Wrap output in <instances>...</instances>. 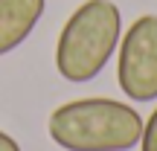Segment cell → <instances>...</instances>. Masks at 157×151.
<instances>
[{
    "instance_id": "6da1fadb",
    "label": "cell",
    "mask_w": 157,
    "mask_h": 151,
    "mask_svg": "<svg viewBox=\"0 0 157 151\" xmlns=\"http://www.w3.org/2000/svg\"><path fill=\"white\" fill-rule=\"evenodd\" d=\"M146 119L117 99H73L50 113V140L64 151H128L140 145Z\"/></svg>"
},
{
    "instance_id": "7a4b0ae2",
    "label": "cell",
    "mask_w": 157,
    "mask_h": 151,
    "mask_svg": "<svg viewBox=\"0 0 157 151\" xmlns=\"http://www.w3.org/2000/svg\"><path fill=\"white\" fill-rule=\"evenodd\" d=\"M122 38V15L111 0H84L67 17L56 44V70L73 84L93 81Z\"/></svg>"
},
{
    "instance_id": "3957f363",
    "label": "cell",
    "mask_w": 157,
    "mask_h": 151,
    "mask_svg": "<svg viewBox=\"0 0 157 151\" xmlns=\"http://www.w3.org/2000/svg\"><path fill=\"white\" fill-rule=\"evenodd\" d=\"M119 90L131 102L157 99V15H143L119 38Z\"/></svg>"
},
{
    "instance_id": "277c9868",
    "label": "cell",
    "mask_w": 157,
    "mask_h": 151,
    "mask_svg": "<svg viewBox=\"0 0 157 151\" xmlns=\"http://www.w3.org/2000/svg\"><path fill=\"white\" fill-rule=\"evenodd\" d=\"M47 0H0V55L23 44L38 26Z\"/></svg>"
},
{
    "instance_id": "5b68a950",
    "label": "cell",
    "mask_w": 157,
    "mask_h": 151,
    "mask_svg": "<svg viewBox=\"0 0 157 151\" xmlns=\"http://www.w3.org/2000/svg\"><path fill=\"white\" fill-rule=\"evenodd\" d=\"M140 151H157V108H154V113H151V116L143 122Z\"/></svg>"
},
{
    "instance_id": "8992f818",
    "label": "cell",
    "mask_w": 157,
    "mask_h": 151,
    "mask_svg": "<svg viewBox=\"0 0 157 151\" xmlns=\"http://www.w3.org/2000/svg\"><path fill=\"white\" fill-rule=\"evenodd\" d=\"M0 151H21V145H17L15 137H9L6 131H0Z\"/></svg>"
}]
</instances>
